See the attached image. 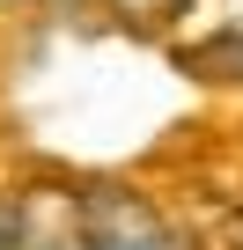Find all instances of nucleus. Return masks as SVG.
<instances>
[{"label": "nucleus", "instance_id": "nucleus-1", "mask_svg": "<svg viewBox=\"0 0 243 250\" xmlns=\"http://www.w3.org/2000/svg\"><path fill=\"white\" fill-rule=\"evenodd\" d=\"M81 221H88L96 250H199L148 191H126V184H88L81 191Z\"/></svg>", "mask_w": 243, "mask_h": 250}, {"label": "nucleus", "instance_id": "nucleus-2", "mask_svg": "<svg viewBox=\"0 0 243 250\" xmlns=\"http://www.w3.org/2000/svg\"><path fill=\"white\" fill-rule=\"evenodd\" d=\"M22 206V235L15 250H96L88 243V221H81V191H59V184H37Z\"/></svg>", "mask_w": 243, "mask_h": 250}, {"label": "nucleus", "instance_id": "nucleus-3", "mask_svg": "<svg viewBox=\"0 0 243 250\" xmlns=\"http://www.w3.org/2000/svg\"><path fill=\"white\" fill-rule=\"evenodd\" d=\"M192 66L214 74V81H243V37H214V52H199Z\"/></svg>", "mask_w": 243, "mask_h": 250}]
</instances>
